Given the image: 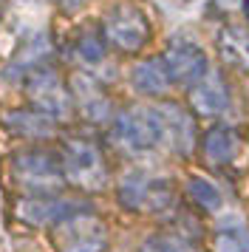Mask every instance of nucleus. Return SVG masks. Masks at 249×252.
I'll list each match as a JSON object with an SVG mask.
<instances>
[{
    "instance_id": "nucleus-17",
    "label": "nucleus",
    "mask_w": 249,
    "mask_h": 252,
    "mask_svg": "<svg viewBox=\"0 0 249 252\" xmlns=\"http://www.w3.org/2000/svg\"><path fill=\"white\" fill-rule=\"evenodd\" d=\"M215 250L218 252H249V229L235 224V227H221L215 235Z\"/></svg>"
},
{
    "instance_id": "nucleus-7",
    "label": "nucleus",
    "mask_w": 249,
    "mask_h": 252,
    "mask_svg": "<svg viewBox=\"0 0 249 252\" xmlns=\"http://www.w3.org/2000/svg\"><path fill=\"white\" fill-rule=\"evenodd\" d=\"M14 170L23 179V184H31V187H57L62 182V164L48 156V153H40V150H31V153H20L14 159Z\"/></svg>"
},
{
    "instance_id": "nucleus-13",
    "label": "nucleus",
    "mask_w": 249,
    "mask_h": 252,
    "mask_svg": "<svg viewBox=\"0 0 249 252\" xmlns=\"http://www.w3.org/2000/svg\"><path fill=\"white\" fill-rule=\"evenodd\" d=\"M221 54L226 63L238 68H249V34L241 29H224L221 32Z\"/></svg>"
},
{
    "instance_id": "nucleus-3",
    "label": "nucleus",
    "mask_w": 249,
    "mask_h": 252,
    "mask_svg": "<svg viewBox=\"0 0 249 252\" xmlns=\"http://www.w3.org/2000/svg\"><path fill=\"white\" fill-rule=\"evenodd\" d=\"M57 244H60V252H105L108 232H105L99 218H93L85 210V213H77L60 224Z\"/></svg>"
},
{
    "instance_id": "nucleus-4",
    "label": "nucleus",
    "mask_w": 249,
    "mask_h": 252,
    "mask_svg": "<svg viewBox=\"0 0 249 252\" xmlns=\"http://www.w3.org/2000/svg\"><path fill=\"white\" fill-rule=\"evenodd\" d=\"M62 173L74 184L82 187H99L105 182V161L96 145H91L85 139H74L65 145L62 156Z\"/></svg>"
},
{
    "instance_id": "nucleus-16",
    "label": "nucleus",
    "mask_w": 249,
    "mask_h": 252,
    "mask_svg": "<svg viewBox=\"0 0 249 252\" xmlns=\"http://www.w3.org/2000/svg\"><path fill=\"white\" fill-rule=\"evenodd\" d=\"M147 190H150V182H147L142 173H130L127 179L122 182V187H119V201H122L124 207H145L147 201Z\"/></svg>"
},
{
    "instance_id": "nucleus-21",
    "label": "nucleus",
    "mask_w": 249,
    "mask_h": 252,
    "mask_svg": "<svg viewBox=\"0 0 249 252\" xmlns=\"http://www.w3.org/2000/svg\"><path fill=\"white\" fill-rule=\"evenodd\" d=\"M244 14L249 17V0H244Z\"/></svg>"
},
{
    "instance_id": "nucleus-8",
    "label": "nucleus",
    "mask_w": 249,
    "mask_h": 252,
    "mask_svg": "<svg viewBox=\"0 0 249 252\" xmlns=\"http://www.w3.org/2000/svg\"><path fill=\"white\" fill-rule=\"evenodd\" d=\"M158 116H161V127H164V136L170 139L173 150L179 156H187L195 142V125H192L190 114L181 105H164Z\"/></svg>"
},
{
    "instance_id": "nucleus-9",
    "label": "nucleus",
    "mask_w": 249,
    "mask_h": 252,
    "mask_svg": "<svg viewBox=\"0 0 249 252\" xmlns=\"http://www.w3.org/2000/svg\"><path fill=\"white\" fill-rule=\"evenodd\" d=\"M229 105V91L218 74H207L195 88H192V108L204 116H218Z\"/></svg>"
},
{
    "instance_id": "nucleus-19",
    "label": "nucleus",
    "mask_w": 249,
    "mask_h": 252,
    "mask_svg": "<svg viewBox=\"0 0 249 252\" xmlns=\"http://www.w3.org/2000/svg\"><path fill=\"white\" fill-rule=\"evenodd\" d=\"M79 57L85 60V63H99L105 57V46H102V40L96 34H82L79 37Z\"/></svg>"
},
{
    "instance_id": "nucleus-6",
    "label": "nucleus",
    "mask_w": 249,
    "mask_h": 252,
    "mask_svg": "<svg viewBox=\"0 0 249 252\" xmlns=\"http://www.w3.org/2000/svg\"><path fill=\"white\" fill-rule=\"evenodd\" d=\"M29 96L34 99L37 111L45 116H65L68 108H71L68 91L51 71H34L31 80H29Z\"/></svg>"
},
{
    "instance_id": "nucleus-11",
    "label": "nucleus",
    "mask_w": 249,
    "mask_h": 252,
    "mask_svg": "<svg viewBox=\"0 0 249 252\" xmlns=\"http://www.w3.org/2000/svg\"><path fill=\"white\" fill-rule=\"evenodd\" d=\"M85 213L82 207H74L71 201H23L20 218L29 224H62L71 216Z\"/></svg>"
},
{
    "instance_id": "nucleus-10",
    "label": "nucleus",
    "mask_w": 249,
    "mask_h": 252,
    "mask_svg": "<svg viewBox=\"0 0 249 252\" xmlns=\"http://www.w3.org/2000/svg\"><path fill=\"white\" fill-rule=\"evenodd\" d=\"M201 150H204V159L213 161V164H229V161L238 156L241 150V139L232 127L226 125H218L213 130H207V136L201 142Z\"/></svg>"
},
{
    "instance_id": "nucleus-14",
    "label": "nucleus",
    "mask_w": 249,
    "mask_h": 252,
    "mask_svg": "<svg viewBox=\"0 0 249 252\" xmlns=\"http://www.w3.org/2000/svg\"><path fill=\"white\" fill-rule=\"evenodd\" d=\"M17 133H23V136H34V139H43L51 133V116L40 114V111H20V114H9V119H6Z\"/></svg>"
},
{
    "instance_id": "nucleus-20",
    "label": "nucleus",
    "mask_w": 249,
    "mask_h": 252,
    "mask_svg": "<svg viewBox=\"0 0 249 252\" xmlns=\"http://www.w3.org/2000/svg\"><path fill=\"white\" fill-rule=\"evenodd\" d=\"M85 3H88V0H57V6H60L62 12H79Z\"/></svg>"
},
{
    "instance_id": "nucleus-15",
    "label": "nucleus",
    "mask_w": 249,
    "mask_h": 252,
    "mask_svg": "<svg viewBox=\"0 0 249 252\" xmlns=\"http://www.w3.org/2000/svg\"><path fill=\"white\" fill-rule=\"evenodd\" d=\"M187 193H190L192 201L201 207V210H207V213H218V210L224 207V195H221V190H218L213 182H207V179H190Z\"/></svg>"
},
{
    "instance_id": "nucleus-5",
    "label": "nucleus",
    "mask_w": 249,
    "mask_h": 252,
    "mask_svg": "<svg viewBox=\"0 0 249 252\" xmlns=\"http://www.w3.org/2000/svg\"><path fill=\"white\" fill-rule=\"evenodd\" d=\"M161 63H164V68H167L170 82H176V85H198V82L210 74L207 54H204L195 43H184V40L167 46Z\"/></svg>"
},
{
    "instance_id": "nucleus-2",
    "label": "nucleus",
    "mask_w": 249,
    "mask_h": 252,
    "mask_svg": "<svg viewBox=\"0 0 249 252\" xmlns=\"http://www.w3.org/2000/svg\"><path fill=\"white\" fill-rule=\"evenodd\" d=\"M113 136L130 150H150L164 139V127H161V116L158 111L150 108H133L119 114L116 125H113Z\"/></svg>"
},
{
    "instance_id": "nucleus-18",
    "label": "nucleus",
    "mask_w": 249,
    "mask_h": 252,
    "mask_svg": "<svg viewBox=\"0 0 249 252\" xmlns=\"http://www.w3.org/2000/svg\"><path fill=\"white\" fill-rule=\"evenodd\" d=\"M145 252H201L195 244L179 235H153L145 241Z\"/></svg>"
},
{
    "instance_id": "nucleus-12",
    "label": "nucleus",
    "mask_w": 249,
    "mask_h": 252,
    "mask_svg": "<svg viewBox=\"0 0 249 252\" xmlns=\"http://www.w3.org/2000/svg\"><path fill=\"white\" fill-rule=\"evenodd\" d=\"M130 82L139 94H147V96H158L170 88V77H167V68L161 60H145L139 63L130 74Z\"/></svg>"
},
{
    "instance_id": "nucleus-1",
    "label": "nucleus",
    "mask_w": 249,
    "mask_h": 252,
    "mask_svg": "<svg viewBox=\"0 0 249 252\" xmlns=\"http://www.w3.org/2000/svg\"><path fill=\"white\" fill-rule=\"evenodd\" d=\"M105 40L116 46L119 51H139L150 40V23L145 12L133 3H119L105 14Z\"/></svg>"
}]
</instances>
